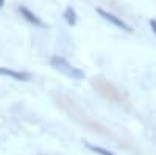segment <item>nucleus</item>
Returning a JSON list of instances; mask_svg holds the SVG:
<instances>
[{"instance_id": "7ed1b4c3", "label": "nucleus", "mask_w": 156, "mask_h": 155, "mask_svg": "<svg viewBox=\"0 0 156 155\" xmlns=\"http://www.w3.org/2000/svg\"><path fill=\"white\" fill-rule=\"evenodd\" d=\"M19 13L22 14V17L27 20V22H30V24H33L34 27H39V28H45L47 25H45V22L41 19V17H37L34 13L31 11V9H28L25 5H20L19 6Z\"/></svg>"}, {"instance_id": "6e6552de", "label": "nucleus", "mask_w": 156, "mask_h": 155, "mask_svg": "<svg viewBox=\"0 0 156 155\" xmlns=\"http://www.w3.org/2000/svg\"><path fill=\"white\" fill-rule=\"evenodd\" d=\"M5 6V0H0V8H3Z\"/></svg>"}, {"instance_id": "39448f33", "label": "nucleus", "mask_w": 156, "mask_h": 155, "mask_svg": "<svg viewBox=\"0 0 156 155\" xmlns=\"http://www.w3.org/2000/svg\"><path fill=\"white\" fill-rule=\"evenodd\" d=\"M64 19H66V22L70 25V27H73V25L76 24V13L72 6H67L66 9H64Z\"/></svg>"}, {"instance_id": "f257e3e1", "label": "nucleus", "mask_w": 156, "mask_h": 155, "mask_svg": "<svg viewBox=\"0 0 156 155\" xmlns=\"http://www.w3.org/2000/svg\"><path fill=\"white\" fill-rule=\"evenodd\" d=\"M50 63H51V66H53L55 69H58V71L62 72L64 75L70 77L72 80H83V79H84V72H83L81 69L72 66V64H70L67 60H64L62 57H58V55L51 57Z\"/></svg>"}, {"instance_id": "0eeeda50", "label": "nucleus", "mask_w": 156, "mask_h": 155, "mask_svg": "<svg viewBox=\"0 0 156 155\" xmlns=\"http://www.w3.org/2000/svg\"><path fill=\"white\" fill-rule=\"evenodd\" d=\"M150 28H151V31L156 35V19H150Z\"/></svg>"}, {"instance_id": "20e7f679", "label": "nucleus", "mask_w": 156, "mask_h": 155, "mask_svg": "<svg viewBox=\"0 0 156 155\" xmlns=\"http://www.w3.org/2000/svg\"><path fill=\"white\" fill-rule=\"evenodd\" d=\"M0 75H5V77H11L12 80H17V82H28L31 79V75L27 72H19V71H12L8 68H2L0 66Z\"/></svg>"}, {"instance_id": "423d86ee", "label": "nucleus", "mask_w": 156, "mask_h": 155, "mask_svg": "<svg viewBox=\"0 0 156 155\" xmlns=\"http://www.w3.org/2000/svg\"><path fill=\"white\" fill-rule=\"evenodd\" d=\"M84 146H86L89 150H92V152H95V153H98V155H115L114 152H111V150H108V149H103V147H100V146H94V144L87 143V141H84Z\"/></svg>"}, {"instance_id": "f03ea898", "label": "nucleus", "mask_w": 156, "mask_h": 155, "mask_svg": "<svg viewBox=\"0 0 156 155\" xmlns=\"http://www.w3.org/2000/svg\"><path fill=\"white\" fill-rule=\"evenodd\" d=\"M97 13L98 14L105 19L106 22H109V24H112L114 27H117V28H120V30H123V31H126V33H131L133 31V28H131V25H128L123 19H120V17H117L115 14H112V13H109V11H105L103 8H97Z\"/></svg>"}]
</instances>
